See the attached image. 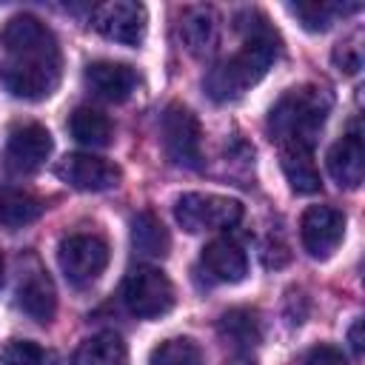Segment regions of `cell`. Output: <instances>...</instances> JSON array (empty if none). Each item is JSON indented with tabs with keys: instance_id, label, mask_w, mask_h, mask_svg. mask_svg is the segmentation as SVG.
Masks as SVG:
<instances>
[{
	"instance_id": "1",
	"label": "cell",
	"mask_w": 365,
	"mask_h": 365,
	"mask_svg": "<svg viewBox=\"0 0 365 365\" xmlns=\"http://www.w3.org/2000/svg\"><path fill=\"white\" fill-rule=\"evenodd\" d=\"M6 60L0 63V83L17 100H46L60 86V46L51 29L34 14L11 17L0 31Z\"/></svg>"
},
{
	"instance_id": "2",
	"label": "cell",
	"mask_w": 365,
	"mask_h": 365,
	"mask_svg": "<svg viewBox=\"0 0 365 365\" xmlns=\"http://www.w3.org/2000/svg\"><path fill=\"white\" fill-rule=\"evenodd\" d=\"M242 20H248V23H240V29L245 31L242 48L234 51L231 57L220 60L205 74V91L217 103H228V100L242 97L251 86H257L268 74L271 63L279 54V37L262 14L245 11Z\"/></svg>"
},
{
	"instance_id": "3",
	"label": "cell",
	"mask_w": 365,
	"mask_h": 365,
	"mask_svg": "<svg viewBox=\"0 0 365 365\" xmlns=\"http://www.w3.org/2000/svg\"><path fill=\"white\" fill-rule=\"evenodd\" d=\"M331 111V94L319 86H299L285 91L271 114H268V134L279 145H302L314 148L325 120Z\"/></svg>"
},
{
	"instance_id": "4",
	"label": "cell",
	"mask_w": 365,
	"mask_h": 365,
	"mask_svg": "<svg viewBox=\"0 0 365 365\" xmlns=\"http://www.w3.org/2000/svg\"><path fill=\"white\" fill-rule=\"evenodd\" d=\"M174 217L188 234L200 231H217V228H231L242 220V202L234 197L222 194H182L174 202Z\"/></svg>"
},
{
	"instance_id": "5",
	"label": "cell",
	"mask_w": 365,
	"mask_h": 365,
	"mask_svg": "<svg viewBox=\"0 0 365 365\" xmlns=\"http://www.w3.org/2000/svg\"><path fill=\"white\" fill-rule=\"evenodd\" d=\"M123 302L140 319H157L174 308V285L154 265H137L123 279Z\"/></svg>"
},
{
	"instance_id": "6",
	"label": "cell",
	"mask_w": 365,
	"mask_h": 365,
	"mask_svg": "<svg viewBox=\"0 0 365 365\" xmlns=\"http://www.w3.org/2000/svg\"><path fill=\"white\" fill-rule=\"evenodd\" d=\"M160 137L168 160L182 168H200L202 160V128L191 108L171 103L160 120Z\"/></svg>"
},
{
	"instance_id": "7",
	"label": "cell",
	"mask_w": 365,
	"mask_h": 365,
	"mask_svg": "<svg viewBox=\"0 0 365 365\" xmlns=\"http://www.w3.org/2000/svg\"><path fill=\"white\" fill-rule=\"evenodd\" d=\"M57 262L71 285L86 288L106 271L108 245L97 234H68L57 248Z\"/></svg>"
},
{
	"instance_id": "8",
	"label": "cell",
	"mask_w": 365,
	"mask_h": 365,
	"mask_svg": "<svg viewBox=\"0 0 365 365\" xmlns=\"http://www.w3.org/2000/svg\"><path fill=\"white\" fill-rule=\"evenodd\" d=\"M145 6L134 0H108L91 11V26L120 46H140L145 37Z\"/></svg>"
},
{
	"instance_id": "9",
	"label": "cell",
	"mask_w": 365,
	"mask_h": 365,
	"mask_svg": "<svg viewBox=\"0 0 365 365\" xmlns=\"http://www.w3.org/2000/svg\"><path fill=\"white\" fill-rule=\"evenodd\" d=\"M345 237V214L334 205H311L299 220L302 248L314 259H328Z\"/></svg>"
},
{
	"instance_id": "10",
	"label": "cell",
	"mask_w": 365,
	"mask_h": 365,
	"mask_svg": "<svg viewBox=\"0 0 365 365\" xmlns=\"http://www.w3.org/2000/svg\"><path fill=\"white\" fill-rule=\"evenodd\" d=\"M57 177L77 191H106V188H114L123 174L111 160L77 151V154H66L60 160Z\"/></svg>"
},
{
	"instance_id": "11",
	"label": "cell",
	"mask_w": 365,
	"mask_h": 365,
	"mask_svg": "<svg viewBox=\"0 0 365 365\" xmlns=\"http://www.w3.org/2000/svg\"><path fill=\"white\" fill-rule=\"evenodd\" d=\"M83 80L88 86V91L100 100L108 103H123L131 97L134 86H137V74L131 66L125 63H114V60H94L86 66Z\"/></svg>"
},
{
	"instance_id": "12",
	"label": "cell",
	"mask_w": 365,
	"mask_h": 365,
	"mask_svg": "<svg viewBox=\"0 0 365 365\" xmlns=\"http://www.w3.org/2000/svg\"><path fill=\"white\" fill-rule=\"evenodd\" d=\"M54 143H51V134L46 125L40 123H17L11 131H9V143H6V151H9V160L17 165V168H37L48 160Z\"/></svg>"
},
{
	"instance_id": "13",
	"label": "cell",
	"mask_w": 365,
	"mask_h": 365,
	"mask_svg": "<svg viewBox=\"0 0 365 365\" xmlns=\"http://www.w3.org/2000/svg\"><path fill=\"white\" fill-rule=\"evenodd\" d=\"M17 308L31 317L34 322H51L54 311H57V291H54V282L51 277L34 262L31 271H26L20 277V285H17Z\"/></svg>"
},
{
	"instance_id": "14",
	"label": "cell",
	"mask_w": 365,
	"mask_h": 365,
	"mask_svg": "<svg viewBox=\"0 0 365 365\" xmlns=\"http://www.w3.org/2000/svg\"><path fill=\"white\" fill-rule=\"evenodd\" d=\"M325 163H328V174L339 188H359L365 177V145L359 131H351L342 140H336L328 148Z\"/></svg>"
},
{
	"instance_id": "15",
	"label": "cell",
	"mask_w": 365,
	"mask_h": 365,
	"mask_svg": "<svg viewBox=\"0 0 365 365\" xmlns=\"http://www.w3.org/2000/svg\"><path fill=\"white\" fill-rule=\"evenodd\" d=\"M200 262H202V268H205V274H208L211 279L228 282V285L242 282L245 274H248V257H245V251H242L234 240H228V237L211 240V242L202 248Z\"/></svg>"
},
{
	"instance_id": "16",
	"label": "cell",
	"mask_w": 365,
	"mask_h": 365,
	"mask_svg": "<svg viewBox=\"0 0 365 365\" xmlns=\"http://www.w3.org/2000/svg\"><path fill=\"white\" fill-rule=\"evenodd\" d=\"M279 165L285 171L288 185L297 194H314V191H319V171L314 165L311 148H302V145H279Z\"/></svg>"
},
{
	"instance_id": "17",
	"label": "cell",
	"mask_w": 365,
	"mask_h": 365,
	"mask_svg": "<svg viewBox=\"0 0 365 365\" xmlns=\"http://www.w3.org/2000/svg\"><path fill=\"white\" fill-rule=\"evenodd\" d=\"M131 248L145 259H163L168 254L171 237L151 211H140L131 217Z\"/></svg>"
},
{
	"instance_id": "18",
	"label": "cell",
	"mask_w": 365,
	"mask_h": 365,
	"mask_svg": "<svg viewBox=\"0 0 365 365\" xmlns=\"http://www.w3.org/2000/svg\"><path fill=\"white\" fill-rule=\"evenodd\" d=\"M128 362V348L120 334L103 331L88 336L77 351L71 365H125Z\"/></svg>"
},
{
	"instance_id": "19",
	"label": "cell",
	"mask_w": 365,
	"mask_h": 365,
	"mask_svg": "<svg viewBox=\"0 0 365 365\" xmlns=\"http://www.w3.org/2000/svg\"><path fill=\"white\" fill-rule=\"evenodd\" d=\"M217 331H220V336L237 354H248L259 342V319L248 308H231V311H225L220 317V322H217Z\"/></svg>"
},
{
	"instance_id": "20",
	"label": "cell",
	"mask_w": 365,
	"mask_h": 365,
	"mask_svg": "<svg viewBox=\"0 0 365 365\" xmlns=\"http://www.w3.org/2000/svg\"><path fill=\"white\" fill-rule=\"evenodd\" d=\"M68 128H71V137L88 148H106L111 143V120L97 108H88V106L74 108Z\"/></svg>"
},
{
	"instance_id": "21",
	"label": "cell",
	"mask_w": 365,
	"mask_h": 365,
	"mask_svg": "<svg viewBox=\"0 0 365 365\" xmlns=\"http://www.w3.org/2000/svg\"><path fill=\"white\" fill-rule=\"evenodd\" d=\"M40 214H43V202L34 194L17 191V188L0 194V225L14 231V228H23V225L34 222Z\"/></svg>"
},
{
	"instance_id": "22",
	"label": "cell",
	"mask_w": 365,
	"mask_h": 365,
	"mask_svg": "<svg viewBox=\"0 0 365 365\" xmlns=\"http://www.w3.org/2000/svg\"><path fill=\"white\" fill-rule=\"evenodd\" d=\"M180 34H182V43L191 54H202L211 48L214 43V14L211 9H188L180 20Z\"/></svg>"
},
{
	"instance_id": "23",
	"label": "cell",
	"mask_w": 365,
	"mask_h": 365,
	"mask_svg": "<svg viewBox=\"0 0 365 365\" xmlns=\"http://www.w3.org/2000/svg\"><path fill=\"white\" fill-rule=\"evenodd\" d=\"M288 9L302 23V29H308V31H328L339 14L356 11L359 6L356 3L354 6H339V3H325V0H308V3H291Z\"/></svg>"
},
{
	"instance_id": "24",
	"label": "cell",
	"mask_w": 365,
	"mask_h": 365,
	"mask_svg": "<svg viewBox=\"0 0 365 365\" xmlns=\"http://www.w3.org/2000/svg\"><path fill=\"white\" fill-rule=\"evenodd\" d=\"M148 365H205V356L200 351V345L188 336H174L160 342L151 351Z\"/></svg>"
},
{
	"instance_id": "25",
	"label": "cell",
	"mask_w": 365,
	"mask_h": 365,
	"mask_svg": "<svg viewBox=\"0 0 365 365\" xmlns=\"http://www.w3.org/2000/svg\"><path fill=\"white\" fill-rule=\"evenodd\" d=\"M0 365H46V354L31 339H9L0 351Z\"/></svg>"
},
{
	"instance_id": "26",
	"label": "cell",
	"mask_w": 365,
	"mask_h": 365,
	"mask_svg": "<svg viewBox=\"0 0 365 365\" xmlns=\"http://www.w3.org/2000/svg\"><path fill=\"white\" fill-rule=\"evenodd\" d=\"M334 63L339 66V71H345V74H356L359 66H362L359 46H354V43H339L336 51H334Z\"/></svg>"
},
{
	"instance_id": "27",
	"label": "cell",
	"mask_w": 365,
	"mask_h": 365,
	"mask_svg": "<svg viewBox=\"0 0 365 365\" xmlns=\"http://www.w3.org/2000/svg\"><path fill=\"white\" fill-rule=\"evenodd\" d=\"M302 365H348V359L334 345H317V348L308 351V356H305Z\"/></svg>"
},
{
	"instance_id": "28",
	"label": "cell",
	"mask_w": 365,
	"mask_h": 365,
	"mask_svg": "<svg viewBox=\"0 0 365 365\" xmlns=\"http://www.w3.org/2000/svg\"><path fill=\"white\" fill-rule=\"evenodd\" d=\"M348 342H351V351H354L356 356H362V319H356V322L351 325V331H348Z\"/></svg>"
},
{
	"instance_id": "29",
	"label": "cell",
	"mask_w": 365,
	"mask_h": 365,
	"mask_svg": "<svg viewBox=\"0 0 365 365\" xmlns=\"http://www.w3.org/2000/svg\"><path fill=\"white\" fill-rule=\"evenodd\" d=\"M225 365H254V359L248 356V354H237L231 362H225Z\"/></svg>"
},
{
	"instance_id": "30",
	"label": "cell",
	"mask_w": 365,
	"mask_h": 365,
	"mask_svg": "<svg viewBox=\"0 0 365 365\" xmlns=\"http://www.w3.org/2000/svg\"><path fill=\"white\" fill-rule=\"evenodd\" d=\"M3 274H6V259H3V251H0V285H3Z\"/></svg>"
}]
</instances>
